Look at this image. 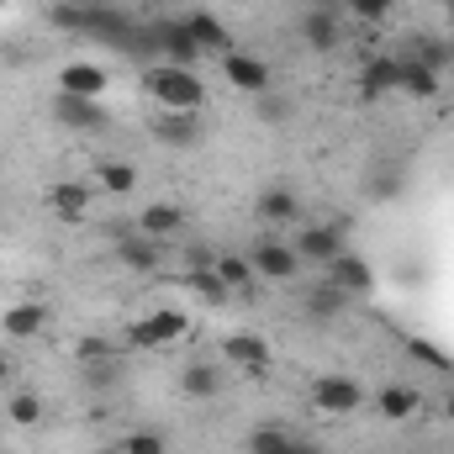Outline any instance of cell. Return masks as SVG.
<instances>
[{
    "instance_id": "obj_1",
    "label": "cell",
    "mask_w": 454,
    "mask_h": 454,
    "mask_svg": "<svg viewBox=\"0 0 454 454\" xmlns=\"http://www.w3.org/2000/svg\"><path fill=\"white\" fill-rule=\"evenodd\" d=\"M137 85L159 112H201L207 106V80L185 64H143Z\"/></svg>"
},
{
    "instance_id": "obj_2",
    "label": "cell",
    "mask_w": 454,
    "mask_h": 454,
    "mask_svg": "<svg viewBox=\"0 0 454 454\" xmlns=\"http://www.w3.org/2000/svg\"><path fill=\"white\" fill-rule=\"evenodd\" d=\"M143 53H148L143 64H185V69H196V59H207L180 16H143Z\"/></svg>"
},
{
    "instance_id": "obj_3",
    "label": "cell",
    "mask_w": 454,
    "mask_h": 454,
    "mask_svg": "<svg viewBox=\"0 0 454 454\" xmlns=\"http://www.w3.org/2000/svg\"><path fill=\"white\" fill-rule=\"evenodd\" d=\"M185 333H191V312H180V307H159V312H143V317L127 328V343L143 348V354H153V348L180 343Z\"/></svg>"
},
{
    "instance_id": "obj_4",
    "label": "cell",
    "mask_w": 454,
    "mask_h": 454,
    "mask_svg": "<svg viewBox=\"0 0 454 454\" xmlns=\"http://www.w3.org/2000/svg\"><path fill=\"white\" fill-rule=\"evenodd\" d=\"M248 264H254V275L270 280V286H291V280L301 275V254H296L286 238H275V232H264V238L248 248Z\"/></svg>"
},
{
    "instance_id": "obj_5",
    "label": "cell",
    "mask_w": 454,
    "mask_h": 454,
    "mask_svg": "<svg viewBox=\"0 0 454 454\" xmlns=\"http://www.w3.org/2000/svg\"><path fill=\"white\" fill-rule=\"evenodd\" d=\"M307 396H312V407H317L323 418H354V412L370 402V391H364L354 375H317Z\"/></svg>"
},
{
    "instance_id": "obj_6",
    "label": "cell",
    "mask_w": 454,
    "mask_h": 454,
    "mask_svg": "<svg viewBox=\"0 0 454 454\" xmlns=\"http://www.w3.org/2000/svg\"><path fill=\"white\" fill-rule=\"evenodd\" d=\"M223 74H227V85H232L238 96H254V101L275 90V69H270V59H259V53H243V48L223 53Z\"/></svg>"
},
{
    "instance_id": "obj_7",
    "label": "cell",
    "mask_w": 454,
    "mask_h": 454,
    "mask_svg": "<svg viewBox=\"0 0 454 454\" xmlns=\"http://www.w3.org/2000/svg\"><path fill=\"white\" fill-rule=\"evenodd\" d=\"M291 248L301 254V264H312V270H328L343 248H348V238H343V223H312V227H296Z\"/></svg>"
},
{
    "instance_id": "obj_8",
    "label": "cell",
    "mask_w": 454,
    "mask_h": 454,
    "mask_svg": "<svg viewBox=\"0 0 454 454\" xmlns=\"http://www.w3.org/2000/svg\"><path fill=\"white\" fill-rule=\"evenodd\" d=\"M53 121H59L64 132H106V127H112V112H106V101L59 96V90H53Z\"/></svg>"
},
{
    "instance_id": "obj_9",
    "label": "cell",
    "mask_w": 454,
    "mask_h": 454,
    "mask_svg": "<svg viewBox=\"0 0 454 454\" xmlns=\"http://www.w3.org/2000/svg\"><path fill=\"white\" fill-rule=\"evenodd\" d=\"M112 90V69L106 64H90V59H69L59 69V96H85V101H101Z\"/></svg>"
},
{
    "instance_id": "obj_10",
    "label": "cell",
    "mask_w": 454,
    "mask_h": 454,
    "mask_svg": "<svg viewBox=\"0 0 454 454\" xmlns=\"http://www.w3.org/2000/svg\"><path fill=\"white\" fill-rule=\"evenodd\" d=\"M359 101H386V96H402V59L396 53H375V59H364V69H359Z\"/></svg>"
},
{
    "instance_id": "obj_11",
    "label": "cell",
    "mask_w": 454,
    "mask_h": 454,
    "mask_svg": "<svg viewBox=\"0 0 454 454\" xmlns=\"http://www.w3.org/2000/svg\"><path fill=\"white\" fill-rule=\"evenodd\" d=\"M296 32L312 53H339L343 48V11H301Z\"/></svg>"
},
{
    "instance_id": "obj_12",
    "label": "cell",
    "mask_w": 454,
    "mask_h": 454,
    "mask_svg": "<svg viewBox=\"0 0 454 454\" xmlns=\"http://www.w3.org/2000/svg\"><path fill=\"white\" fill-rule=\"evenodd\" d=\"M43 328H48V301H16V307L0 312V339H11V343L37 339Z\"/></svg>"
},
{
    "instance_id": "obj_13",
    "label": "cell",
    "mask_w": 454,
    "mask_h": 454,
    "mask_svg": "<svg viewBox=\"0 0 454 454\" xmlns=\"http://www.w3.org/2000/svg\"><path fill=\"white\" fill-rule=\"evenodd\" d=\"M223 359H227V370L264 375V370H270V343L259 339V333H227L223 339Z\"/></svg>"
},
{
    "instance_id": "obj_14",
    "label": "cell",
    "mask_w": 454,
    "mask_h": 454,
    "mask_svg": "<svg viewBox=\"0 0 454 454\" xmlns=\"http://www.w3.org/2000/svg\"><path fill=\"white\" fill-rule=\"evenodd\" d=\"M370 402H375V412H380L386 423H407V418L423 407V391H418L412 380H386Z\"/></svg>"
},
{
    "instance_id": "obj_15",
    "label": "cell",
    "mask_w": 454,
    "mask_h": 454,
    "mask_svg": "<svg viewBox=\"0 0 454 454\" xmlns=\"http://www.w3.org/2000/svg\"><path fill=\"white\" fill-rule=\"evenodd\" d=\"M323 280H333V286H339V291H348V296H364V291L375 286V270H370V259H364V254L343 248L339 259L323 270Z\"/></svg>"
},
{
    "instance_id": "obj_16",
    "label": "cell",
    "mask_w": 454,
    "mask_h": 454,
    "mask_svg": "<svg viewBox=\"0 0 454 454\" xmlns=\"http://www.w3.org/2000/svg\"><path fill=\"white\" fill-rule=\"evenodd\" d=\"M153 137L164 148H201V112H159Z\"/></svg>"
},
{
    "instance_id": "obj_17",
    "label": "cell",
    "mask_w": 454,
    "mask_h": 454,
    "mask_svg": "<svg viewBox=\"0 0 454 454\" xmlns=\"http://www.w3.org/2000/svg\"><path fill=\"white\" fill-rule=\"evenodd\" d=\"M223 386H227V370L212 364V359H196V364L180 370V396L185 402H212V396H223Z\"/></svg>"
},
{
    "instance_id": "obj_18",
    "label": "cell",
    "mask_w": 454,
    "mask_h": 454,
    "mask_svg": "<svg viewBox=\"0 0 454 454\" xmlns=\"http://www.w3.org/2000/svg\"><path fill=\"white\" fill-rule=\"evenodd\" d=\"M254 212H259L270 227H296L301 223V196H296L291 185H264L259 201H254Z\"/></svg>"
},
{
    "instance_id": "obj_19",
    "label": "cell",
    "mask_w": 454,
    "mask_h": 454,
    "mask_svg": "<svg viewBox=\"0 0 454 454\" xmlns=\"http://www.w3.org/2000/svg\"><path fill=\"white\" fill-rule=\"evenodd\" d=\"M180 21L191 27V37H196V48H201V53H217V59L232 53V32H227V21L217 16V11H185Z\"/></svg>"
},
{
    "instance_id": "obj_20",
    "label": "cell",
    "mask_w": 454,
    "mask_h": 454,
    "mask_svg": "<svg viewBox=\"0 0 454 454\" xmlns=\"http://www.w3.org/2000/svg\"><path fill=\"white\" fill-rule=\"evenodd\" d=\"M137 232L153 238V243L180 238V232H185V207H175V201H153V207H143V212H137Z\"/></svg>"
},
{
    "instance_id": "obj_21",
    "label": "cell",
    "mask_w": 454,
    "mask_h": 454,
    "mask_svg": "<svg viewBox=\"0 0 454 454\" xmlns=\"http://www.w3.org/2000/svg\"><path fill=\"white\" fill-rule=\"evenodd\" d=\"M116 264H121V270H132V275H153V270L164 264V248H159L153 238L132 232V238H121V243H116Z\"/></svg>"
},
{
    "instance_id": "obj_22",
    "label": "cell",
    "mask_w": 454,
    "mask_h": 454,
    "mask_svg": "<svg viewBox=\"0 0 454 454\" xmlns=\"http://www.w3.org/2000/svg\"><path fill=\"white\" fill-rule=\"evenodd\" d=\"M348 307H354V296L339 291L333 280H323V286H317V291H307V301H301V312H307L312 323H339Z\"/></svg>"
},
{
    "instance_id": "obj_23",
    "label": "cell",
    "mask_w": 454,
    "mask_h": 454,
    "mask_svg": "<svg viewBox=\"0 0 454 454\" xmlns=\"http://www.w3.org/2000/svg\"><path fill=\"white\" fill-rule=\"evenodd\" d=\"M391 53H396V48H391ZM396 59H402V96H407V101H434L439 85H444V74L428 69V64H418V59H407V53H396Z\"/></svg>"
},
{
    "instance_id": "obj_24",
    "label": "cell",
    "mask_w": 454,
    "mask_h": 454,
    "mask_svg": "<svg viewBox=\"0 0 454 454\" xmlns=\"http://www.w3.org/2000/svg\"><path fill=\"white\" fill-rule=\"evenodd\" d=\"M48 207H53L64 223H80V217L90 212V185H80V180H59V185H48Z\"/></svg>"
},
{
    "instance_id": "obj_25",
    "label": "cell",
    "mask_w": 454,
    "mask_h": 454,
    "mask_svg": "<svg viewBox=\"0 0 454 454\" xmlns=\"http://www.w3.org/2000/svg\"><path fill=\"white\" fill-rule=\"evenodd\" d=\"M248 454H312V444L286 434V428H254L248 434Z\"/></svg>"
},
{
    "instance_id": "obj_26",
    "label": "cell",
    "mask_w": 454,
    "mask_h": 454,
    "mask_svg": "<svg viewBox=\"0 0 454 454\" xmlns=\"http://www.w3.org/2000/svg\"><path fill=\"white\" fill-rule=\"evenodd\" d=\"M96 185H101L106 196H132V191H137V164H127V159H101V164H96Z\"/></svg>"
},
{
    "instance_id": "obj_27",
    "label": "cell",
    "mask_w": 454,
    "mask_h": 454,
    "mask_svg": "<svg viewBox=\"0 0 454 454\" xmlns=\"http://www.w3.org/2000/svg\"><path fill=\"white\" fill-rule=\"evenodd\" d=\"M5 418H11L16 428H37V423H43V396H37L32 386H16V391L5 396Z\"/></svg>"
},
{
    "instance_id": "obj_28",
    "label": "cell",
    "mask_w": 454,
    "mask_h": 454,
    "mask_svg": "<svg viewBox=\"0 0 454 454\" xmlns=\"http://www.w3.org/2000/svg\"><path fill=\"white\" fill-rule=\"evenodd\" d=\"M217 280H223L227 291H248L259 275H254V264H248V254H217Z\"/></svg>"
},
{
    "instance_id": "obj_29",
    "label": "cell",
    "mask_w": 454,
    "mask_h": 454,
    "mask_svg": "<svg viewBox=\"0 0 454 454\" xmlns=\"http://www.w3.org/2000/svg\"><path fill=\"white\" fill-rule=\"evenodd\" d=\"M48 27L85 37V27H90V5H64V0H53V5H48Z\"/></svg>"
},
{
    "instance_id": "obj_30",
    "label": "cell",
    "mask_w": 454,
    "mask_h": 454,
    "mask_svg": "<svg viewBox=\"0 0 454 454\" xmlns=\"http://www.w3.org/2000/svg\"><path fill=\"white\" fill-rule=\"evenodd\" d=\"M185 280H191V291L201 296V301H212V307H223L227 301V286L217 280V270L207 264V270H185Z\"/></svg>"
},
{
    "instance_id": "obj_31",
    "label": "cell",
    "mask_w": 454,
    "mask_h": 454,
    "mask_svg": "<svg viewBox=\"0 0 454 454\" xmlns=\"http://www.w3.org/2000/svg\"><path fill=\"white\" fill-rule=\"evenodd\" d=\"M74 359H80L85 370H101V364H112L116 354H112V343H106V339L85 333V339H74Z\"/></svg>"
},
{
    "instance_id": "obj_32",
    "label": "cell",
    "mask_w": 454,
    "mask_h": 454,
    "mask_svg": "<svg viewBox=\"0 0 454 454\" xmlns=\"http://www.w3.org/2000/svg\"><path fill=\"white\" fill-rule=\"evenodd\" d=\"M121 454H169V444H164L159 428H132V434L121 439Z\"/></svg>"
},
{
    "instance_id": "obj_33",
    "label": "cell",
    "mask_w": 454,
    "mask_h": 454,
    "mask_svg": "<svg viewBox=\"0 0 454 454\" xmlns=\"http://www.w3.org/2000/svg\"><path fill=\"white\" fill-rule=\"evenodd\" d=\"M391 5L396 0H343V16H354V21H386Z\"/></svg>"
},
{
    "instance_id": "obj_34",
    "label": "cell",
    "mask_w": 454,
    "mask_h": 454,
    "mask_svg": "<svg viewBox=\"0 0 454 454\" xmlns=\"http://www.w3.org/2000/svg\"><path fill=\"white\" fill-rule=\"evenodd\" d=\"M254 112H259V121H286V116H291V106L270 90V96H259V101H254Z\"/></svg>"
},
{
    "instance_id": "obj_35",
    "label": "cell",
    "mask_w": 454,
    "mask_h": 454,
    "mask_svg": "<svg viewBox=\"0 0 454 454\" xmlns=\"http://www.w3.org/2000/svg\"><path fill=\"white\" fill-rule=\"evenodd\" d=\"M301 11H343V0H301Z\"/></svg>"
},
{
    "instance_id": "obj_36",
    "label": "cell",
    "mask_w": 454,
    "mask_h": 454,
    "mask_svg": "<svg viewBox=\"0 0 454 454\" xmlns=\"http://www.w3.org/2000/svg\"><path fill=\"white\" fill-rule=\"evenodd\" d=\"M0 380H11V354H5V343H0Z\"/></svg>"
},
{
    "instance_id": "obj_37",
    "label": "cell",
    "mask_w": 454,
    "mask_h": 454,
    "mask_svg": "<svg viewBox=\"0 0 454 454\" xmlns=\"http://www.w3.org/2000/svg\"><path fill=\"white\" fill-rule=\"evenodd\" d=\"M444 418H450V423H454V391H450V396H444Z\"/></svg>"
},
{
    "instance_id": "obj_38",
    "label": "cell",
    "mask_w": 454,
    "mask_h": 454,
    "mask_svg": "<svg viewBox=\"0 0 454 454\" xmlns=\"http://www.w3.org/2000/svg\"><path fill=\"white\" fill-rule=\"evenodd\" d=\"M444 16H450V27H454V0H444Z\"/></svg>"
},
{
    "instance_id": "obj_39",
    "label": "cell",
    "mask_w": 454,
    "mask_h": 454,
    "mask_svg": "<svg viewBox=\"0 0 454 454\" xmlns=\"http://www.w3.org/2000/svg\"><path fill=\"white\" fill-rule=\"evenodd\" d=\"M64 5H96V0H64Z\"/></svg>"
},
{
    "instance_id": "obj_40",
    "label": "cell",
    "mask_w": 454,
    "mask_h": 454,
    "mask_svg": "<svg viewBox=\"0 0 454 454\" xmlns=\"http://www.w3.org/2000/svg\"><path fill=\"white\" fill-rule=\"evenodd\" d=\"M96 454H121V444H116V450H96Z\"/></svg>"
},
{
    "instance_id": "obj_41",
    "label": "cell",
    "mask_w": 454,
    "mask_h": 454,
    "mask_svg": "<svg viewBox=\"0 0 454 454\" xmlns=\"http://www.w3.org/2000/svg\"><path fill=\"white\" fill-rule=\"evenodd\" d=\"M450 64H454V32H450Z\"/></svg>"
}]
</instances>
